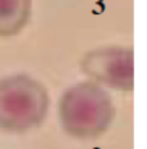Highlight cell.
<instances>
[{
  "instance_id": "1",
  "label": "cell",
  "mask_w": 147,
  "mask_h": 149,
  "mask_svg": "<svg viewBox=\"0 0 147 149\" xmlns=\"http://www.w3.org/2000/svg\"><path fill=\"white\" fill-rule=\"evenodd\" d=\"M58 114L66 135L88 141L97 139L108 130L115 117V106L99 84L82 81L62 93Z\"/></svg>"
},
{
  "instance_id": "2",
  "label": "cell",
  "mask_w": 147,
  "mask_h": 149,
  "mask_svg": "<svg viewBox=\"0 0 147 149\" xmlns=\"http://www.w3.org/2000/svg\"><path fill=\"white\" fill-rule=\"evenodd\" d=\"M46 87L26 74L0 80V129L23 133L41 126L49 111Z\"/></svg>"
},
{
  "instance_id": "3",
  "label": "cell",
  "mask_w": 147,
  "mask_h": 149,
  "mask_svg": "<svg viewBox=\"0 0 147 149\" xmlns=\"http://www.w3.org/2000/svg\"><path fill=\"white\" fill-rule=\"evenodd\" d=\"M82 72L110 88L131 93L134 88V52L128 47H101L87 52Z\"/></svg>"
},
{
  "instance_id": "4",
  "label": "cell",
  "mask_w": 147,
  "mask_h": 149,
  "mask_svg": "<svg viewBox=\"0 0 147 149\" xmlns=\"http://www.w3.org/2000/svg\"><path fill=\"white\" fill-rule=\"evenodd\" d=\"M32 0H0V38H10L29 22Z\"/></svg>"
}]
</instances>
